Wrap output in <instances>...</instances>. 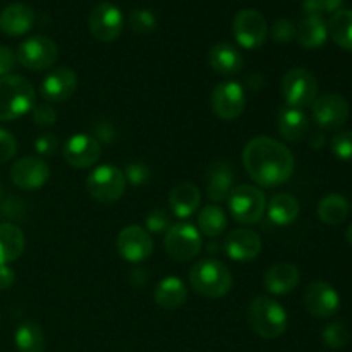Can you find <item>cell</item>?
<instances>
[{
  "label": "cell",
  "instance_id": "cb8c5ba5",
  "mask_svg": "<svg viewBox=\"0 0 352 352\" xmlns=\"http://www.w3.org/2000/svg\"><path fill=\"white\" fill-rule=\"evenodd\" d=\"M208 62L210 67L217 72V74L222 76H236L243 71L244 58L241 55V52L237 50L234 45L226 43H217L213 45L212 50L208 54Z\"/></svg>",
  "mask_w": 352,
  "mask_h": 352
},
{
  "label": "cell",
  "instance_id": "52a82bcc",
  "mask_svg": "<svg viewBox=\"0 0 352 352\" xmlns=\"http://www.w3.org/2000/svg\"><path fill=\"white\" fill-rule=\"evenodd\" d=\"M280 89L287 107L299 110L311 107L318 96V82L315 74L302 67L291 69L282 79Z\"/></svg>",
  "mask_w": 352,
  "mask_h": 352
},
{
  "label": "cell",
  "instance_id": "4dcf8cb0",
  "mask_svg": "<svg viewBox=\"0 0 352 352\" xmlns=\"http://www.w3.org/2000/svg\"><path fill=\"white\" fill-rule=\"evenodd\" d=\"M330 38L344 50L352 52V10L339 9L327 23Z\"/></svg>",
  "mask_w": 352,
  "mask_h": 352
},
{
  "label": "cell",
  "instance_id": "8d00e7d4",
  "mask_svg": "<svg viewBox=\"0 0 352 352\" xmlns=\"http://www.w3.org/2000/svg\"><path fill=\"white\" fill-rule=\"evenodd\" d=\"M172 227L170 213L164 208H153L146 215V229L151 234H165Z\"/></svg>",
  "mask_w": 352,
  "mask_h": 352
},
{
  "label": "cell",
  "instance_id": "2e32d148",
  "mask_svg": "<svg viewBox=\"0 0 352 352\" xmlns=\"http://www.w3.org/2000/svg\"><path fill=\"white\" fill-rule=\"evenodd\" d=\"M65 162L74 168H89L102 157V146L91 134H72L64 144Z\"/></svg>",
  "mask_w": 352,
  "mask_h": 352
},
{
  "label": "cell",
  "instance_id": "3957f363",
  "mask_svg": "<svg viewBox=\"0 0 352 352\" xmlns=\"http://www.w3.org/2000/svg\"><path fill=\"white\" fill-rule=\"evenodd\" d=\"M189 282L196 294L206 299H219L232 289V274L222 261L203 258L192 265Z\"/></svg>",
  "mask_w": 352,
  "mask_h": 352
},
{
  "label": "cell",
  "instance_id": "83f0119b",
  "mask_svg": "<svg viewBox=\"0 0 352 352\" xmlns=\"http://www.w3.org/2000/svg\"><path fill=\"white\" fill-rule=\"evenodd\" d=\"M26 237L14 223H0V265H9L24 253Z\"/></svg>",
  "mask_w": 352,
  "mask_h": 352
},
{
  "label": "cell",
  "instance_id": "7c38bea8",
  "mask_svg": "<svg viewBox=\"0 0 352 352\" xmlns=\"http://www.w3.org/2000/svg\"><path fill=\"white\" fill-rule=\"evenodd\" d=\"M246 109V91L237 81H222L213 88L212 110L220 120H234Z\"/></svg>",
  "mask_w": 352,
  "mask_h": 352
},
{
  "label": "cell",
  "instance_id": "7402d4cb",
  "mask_svg": "<svg viewBox=\"0 0 352 352\" xmlns=\"http://www.w3.org/2000/svg\"><path fill=\"white\" fill-rule=\"evenodd\" d=\"M34 10L26 3H10L0 12V31L7 36H21L33 28Z\"/></svg>",
  "mask_w": 352,
  "mask_h": 352
},
{
  "label": "cell",
  "instance_id": "30bf717a",
  "mask_svg": "<svg viewBox=\"0 0 352 352\" xmlns=\"http://www.w3.org/2000/svg\"><path fill=\"white\" fill-rule=\"evenodd\" d=\"M232 33L243 48L248 50L260 48L268 38L267 19L256 9H243L234 17Z\"/></svg>",
  "mask_w": 352,
  "mask_h": 352
},
{
  "label": "cell",
  "instance_id": "7a4b0ae2",
  "mask_svg": "<svg viewBox=\"0 0 352 352\" xmlns=\"http://www.w3.org/2000/svg\"><path fill=\"white\" fill-rule=\"evenodd\" d=\"M34 105L36 89L26 78L17 74L0 78V122L19 119Z\"/></svg>",
  "mask_w": 352,
  "mask_h": 352
},
{
  "label": "cell",
  "instance_id": "4316f807",
  "mask_svg": "<svg viewBox=\"0 0 352 352\" xmlns=\"http://www.w3.org/2000/svg\"><path fill=\"white\" fill-rule=\"evenodd\" d=\"M267 215L275 226H291L299 217V203L289 192H278L267 203Z\"/></svg>",
  "mask_w": 352,
  "mask_h": 352
},
{
  "label": "cell",
  "instance_id": "c3c4849f",
  "mask_svg": "<svg viewBox=\"0 0 352 352\" xmlns=\"http://www.w3.org/2000/svg\"><path fill=\"white\" fill-rule=\"evenodd\" d=\"M346 239H347V243H349V246L352 248V223H351L349 229H347V232H346Z\"/></svg>",
  "mask_w": 352,
  "mask_h": 352
},
{
  "label": "cell",
  "instance_id": "d4e9b609",
  "mask_svg": "<svg viewBox=\"0 0 352 352\" xmlns=\"http://www.w3.org/2000/svg\"><path fill=\"white\" fill-rule=\"evenodd\" d=\"M309 131V120L302 110L292 107H282L278 112V133L285 141L298 143L305 140Z\"/></svg>",
  "mask_w": 352,
  "mask_h": 352
},
{
  "label": "cell",
  "instance_id": "9c48e42d",
  "mask_svg": "<svg viewBox=\"0 0 352 352\" xmlns=\"http://www.w3.org/2000/svg\"><path fill=\"white\" fill-rule=\"evenodd\" d=\"M16 58L28 71H45L50 69L58 58V48L54 40L43 34H36L19 45L16 52Z\"/></svg>",
  "mask_w": 352,
  "mask_h": 352
},
{
  "label": "cell",
  "instance_id": "8fae6325",
  "mask_svg": "<svg viewBox=\"0 0 352 352\" xmlns=\"http://www.w3.org/2000/svg\"><path fill=\"white\" fill-rule=\"evenodd\" d=\"M89 33L95 40L102 43H110L117 40L122 33L124 16L122 10L112 2H102L89 12L88 19Z\"/></svg>",
  "mask_w": 352,
  "mask_h": 352
},
{
  "label": "cell",
  "instance_id": "9a60e30c",
  "mask_svg": "<svg viewBox=\"0 0 352 352\" xmlns=\"http://www.w3.org/2000/svg\"><path fill=\"white\" fill-rule=\"evenodd\" d=\"M10 181L14 186L24 191H34L43 188L50 179V167L38 157L19 158L10 167Z\"/></svg>",
  "mask_w": 352,
  "mask_h": 352
},
{
  "label": "cell",
  "instance_id": "f1b7e54d",
  "mask_svg": "<svg viewBox=\"0 0 352 352\" xmlns=\"http://www.w3.org/2000/svg\"><path fill=\"white\" fill-rule=\"evenodd\" d=\"M188 299V287L179 277H165L155 289V302L164 309H177Z\"/></svg>",
  "mask_w": 352,
  "mask_h": 352
},
{
  "label": "cell",
  "instance_id": "7bdbcfd3",
  "mask_svg": "<svg viewBox=\"0 0 352 352\" xmlns=\"http://www.w3.org/2000/svg\"><path fill=\"white\" fill-rule=\"evenodd\" d=\"M34 150L41 157H52V155L57 153L58 150V140L55 134H41L34 140Z\"/></svg>",
  "mask_w": 352,
  "mask_h": 352
},
{
  "label": "cell",
  "instance_id": "836d02e7",
  "mask_svg": "<svg viewBox=\"0 0 352 352\" xmlns=\"http://www.w3.org/2000/svg\"><path fill=\"white\" fill-rule=\"evenodd\" d=\"M322 339L323 344L327 347H330V349H342V347H346L349 344L351 332L346 323L333 322L325 327V330L322 333Z\"/></svg>",
  "mask_w": 352,
  "mask_h": 352
},
{
  "label": "cell",
  "instance_id": "44dd1931",
  "mask_svg": "<svg viewBox=\"0 0 352 352\" xmlns=\"http://www.w3.org/2000/svg\"><path fill=\"white\" fill-rule=\"evenodd\" d=\"M299 280H301V275H299L298 267L282 261V263L268 268L263 278V285L270 294L284 296L294 291L299 285Z\"/></svg>",
  "mask_w": 352,
  "mask_h": 352
},
{
  "label": "cell",
  "instance_id": "d6986e66",
  "mask_svg": "<svg viewBox=\"0 0 352 352\" xmlns=\"http://www.w3.org/2000/svg\"><path fill=\"white\" fill-rule=\"evenodd\" d=\"M223 248L230 260L248 263L261 253V237L251 229H236L226 237Z\"/></svg>",
  "mask_w": 352,
  "mask_h": 352
},
{
  "label": "cell",
  "instance_id": "74e56055",
  "mask_svg": "<svg viewBox=\"0 0 352 352\" xmlns=\"http://www.w3.org/2000/svg\"><path fill=\"white\" fill-rule=\"evenodd\" d=\"M151 170L144 162H131V164L126 165L124 168V177H126V182L133 186H143L150 181Z\"/></svg>",
  "mask_w": 352,
  "mask_h": 352
},
{
  "label": "cell",
  "instance_id": "e0dca14e",
  "mask_svg": "<svg viewBox=\"0 0 352 352\" xmlns=\"http://www.w3.org/2000/svg\"><path fill=\"white\" fill-rule=\"evenodd\" d=\"M305 305L315 318H332L340 308V296L329 282H311L305 291Z\"/></svg>",
  "mask_w": 352,
  "mask_h": 352
},
{
  "label": "cell",
  "instance_id": "4fadbf2b",
  "mask_svg": "<svg viewBox=\"0 0 352 352\" xmlns=\"http://www.w3.org/2000/svg\"><path fill=\"white\" fill-rule=\"evenodd\" d=\"M313 119L322 129L336 131L349 119V103L339 93H325L313 102Z\"/></svg>",
  "mask_w": 352,
  "mask_h": 352
},
{
  "label": "cell",
  "instance_id": "603a6c76",
  "mask_svg": "<svg viewBox=\"0 0 352 352\" xmlns=\"http://www.w3.org/2000/svg\"><path fill=\"white\" fill-rule=\"evenodd\" d=\"M199 203H201V192L192 182H181L172 188L168 195V205L177 219H189L195 215L199 208Z\"/></svg>",
  "mask_w": 352,
  "mask_h": 352
},
{
  "label": "cell",
  "instance_id": "60d3db41",
  "mask_svg": "<svg viewBox=\"0 0 352 352\" xmlns=\"http://www.w3.org/2000/svg\"><path fill=\"white\" fill-rule=\"evenodd\" d=\"M344 0H305L302 10L306 14H316L322 16L323 12H337L342 7Z\"/></svg>",
  "mask_w": 352,
  "mask_h": 352
},
{
  "label": "cell",
  "instance_id": "5bb4252c",
  "mask_svg": "<svg viewBox=\"0 0 352 352\" xmlns=\"http://www.w3.org/2000/svg\"><path fill=\"white\" fill-rule=\"evenodd\" d=\"M117 253L129 263H141L153 253V239L141 226H127L117 236Z\"/></svg>",
  "mask_w": 352,
  "mask_h": 352
},
{
  "label": "cell",
  "instance_id": "e575fe53",
  "mask_svg": "<svg viewBox=\"0 0 352 352\" xmlns=\"http://www.w3.org/2000/svg\"><path fill=\"white\" fill-rule=\"evenodd\" d=\"M127 24L133 31L140 34H150L153 33L157 28V17L151 10L148 9H134L131 10L127 16Z\"/></svg>",
  "mask_w": 352,
  "mask_h": 352
},
{
  "label": "cell",
  "instance_id": "ab89813d",
  "mask_svg": "<svg viewBox=\"0 0 352 352\" xmlns=\"http://www.w3.org/2000/svg\"><path fill=\"white\" fill-rule=\"evenodd\" d=\"M33 122L40 127H50L57 122V112L50 103H38L31 110Z\"/></svg>",
  "mask_w": 352,
  "mask_h": 352
},
{
  "label": "cell",
  "instance_id": "1f68e13d",
  "mask_svg": "<svg viewBox=\"0 0 352 352\" xmlns=\"http://www.w3.org/2000/svg\"><path fill=\"white\" fill-rule=\"evenodd\" d=\"M17 352H45V336L38 323L24 322L14 333Z\"/></svg>",
  "mask_w": 352,
  "mask_h": 352
},
{
  "label": "cell",
  "instance_id": "ac0fdd59",
  "mask_svg": "<svg viewBox=\"0 0 352 352\" xmlns=\"http://www.w3.org/2000/svg\"><path fill=\"white\" fill-rule=\"evenodd\" d=\"M78 89V74L69 67H57L45 76L40 85L41 98L48 103H62Z\"/></svg>",
  "mask_w": 352,
  "mask_h": 352
},
{
  "label": "cell",
  "instance_id": "b9f144b4",
  "mask_svg": "<svg viewBox=\"0 0 352 352\" xmlns=\"http://www.w3.org/2000/svg\"><path fill=\"white\" fill-rule=\"evenodd\" d=\"M17 153V141L12 133L0 127V164H7Z\"/></svg>",
  "mask_w": 352,
  "mask_h": 352
},
{
  "label": "cell",
  "instance_id": "277c9868",
  "mask_svg": "<svg viewBox=\"0 0 352 352\" xmlns=\"http://www.w3.org/2000/svg\"><path fill=\"white\" fill-rule=\"evenodd\" d=\"M248 320L253 332L261 339H278L287 330V311L268 296H258L250 302Z\"/></svg>",
  "mask_w": 352,
  "mask_h": 352
},
{
  "label": "cell",
  "instance_id": "f35d334b",
  "mask_svg": "<svg viewBox=\"0 0 352 352\" xmlns=\"http://www.w3.org/2000/svg\"><path fill=\"white\" fill-rule=\"evenodd\" d=\"M272 38L277 43H291L296 38V24L291 19L280 17L272 26Z\"/></svg>",
  "mask_w": 352,
  "mask_h": 352
},
{
  "label": "cell",
  "instance_id": "484cf974",
  "mask_svg": "<svg viewBox=\"0 0 352 352\" xmlns=\"http://www.w3.org/2000/svg\"><path fill=\"white\" fill-rule=\"evenodd\" d=\"M329 36L327 23L322 16L316 14H306L299 24L296 26V40L305 48L322 47Z\"/></svg>",
  "mask_w": 352,
  "mask_h": 352
},
{
  "label": "cell",
  "instance_id": "8992f818",
  "mask_svg": "<svg viewBox=\"0 0 352 352\" xmlns=\"http://www.w3.org/2000/svg\"><path fill=\"white\" fill-rule=\"evenodd\" d=\"M227 203H229L232 219L243 226H254V223L261 222L265 212H267V198H265L263 191L250 184L234 188Z\"/></svg>",
  "mask_w": 352,
  "mask_h": 352
},
{
  "label": "cell",
  "instance_id": "f6af8a7d",
  "mask_svg": "<svg viewBox=\"0 0 352 352\" xmlns=\"http://www.w3.org/2000/svg\"><path fill=\"white\" fill-rule=\"evenodd\" d=\"M95 134H96V140L103 141V143H113V140H116V129H113V126L110 122H98L95 126Z\"/></svg>",
  "mask_w": 352,
  "mask_h": 352
},
{
  "label": "cell",
  "instance_id": "681fc988",
  "mask_svg": "<svg viewBox=\"0 0 352 352\" xmlns=\"http://www.w3.org/2000/svg\"><path fill=\"white\" fill-rule=\"evenodd\" d=\"M2 195H3V186L0 184V198H2Z\"/></svg>",
  "mask_w": 352,
  "mask_h": 352
},
{
  "label": "cell",
  "instance_id": "d590c367",
  "mask_svg": "<svg viewBox=\"0 0 352 352\" xmlns=\"http://www.w3.org/2000/svg\"><path fill=\"white\" fill-rule=\"evenodd\" d=\"M330 150L339 160L352 162V131H342L332 138Z\"/></svg>",
  "mask_w": 352,
  "mask_h": 352
},
{
  "label": "cell",
  "instance_id": "5b68a950",
  "mask_svg": "<svg viewBox=\"0 0 352 352\" xmlns=\"http://www.w3.org/2000/svg\"><path fill=\"white\" fill-rule=\"evenodd\" d=\"M126 177L116 165H98L86 179V189L95 201L102 205H112L122 198L126 191Z\"/></svg>",
  "mask_w": 352,
  "mask_h": 352
},
{
  "label": "cell",
  "instance_id": "7dc6e473",
  "mask_svg": "<svg viewBox=\"0 0 352 352\" xmlns=\"http://www.w3.org/2000/svg\"><path fill=\"white\" fill-rule=\"evenodd\" d=\"M323 144H325V138H323V134H315L311 140V146L315 148V150H320Z\"/></svg>",
  "mask_w": 352,
  "mask_h": 352
},
{
  "label": "cell",
  "instance_id": "bcb514c9",
  "mask_svg": "<svg viewBox=\"0 0 352 352\" xmlns=\"http://www.w3.org/2000/svg\"><path fill=\"white\" fill-rule=\"evenodd\" d=\"M16 282V275L9 265H0V291L10 289Z\"/></svg>",
  "mask_w": 352,
  "mask_h": 352
},
{
  "label": "cell",
  "instance_id": "6da1fadb",
  "mask_svg": "<svg viewBox=\"0 0 352 352\" xmlns=\"http://www.w3.org/2000/svg\"><path fill=\"white\" fill-rule=\"evenodd\" d=\"M243 164L248 175L263 188H278L292 177L296 158L280 141L270 136H256L243 150Z\"/></svg>",
  "mask_w": 352,
  "mask_h": 352
},
{
  "label": "cell",
  "instance_id": "ffe728a7",
  "mask_svg": "<svg viewBox=\"0 0 352 352\" xmlns=\"http://www.w3.org/2000/svg\"><path fill=\"white\" fill-rule=\"evenodd\" d=\"M234 181H236V174H234L232 165L227 162H217L208 170L206 195L215 205L227 201L234 189Z\"/></svg>",
  "mask_w": 352,
  "mask_h": 352
},
{
  "label": "cell",
  "instance_id": "d6a6232c",
  "mask_svg": "<svg viewBox=\"0 0 352 352\" xmlns=\"http://www.w3.org/2000/svg\"><path fill=\"white\" fill-rule=\"evenodd\" d=\"M227 229V215L219 205L203 206L198 213V230L206 237H217Z\"/></svg>",
  "mask_w": 352,
  "mask_h": 352
},
{
  "label": "cell",
  "instance_id": "f546056e",
  "mask_svg": "<svg viewBox=\"0 0 352 352\" xmlns=\"http://www.w3.org/2000/svg\"><path fill=\"white\" fill-rule=\"evenodd\" d=\"M316 212H318V219L327 226H340L342 222H346L347 215H349V203L344 196L332 192L320 199Z\"/></svg>",
  "mask_w": 352,
  "mask_h": 352
},
{
  "label": "cell",
  "instance_id": "ee69618b",
  "mask_svg": "<svg viewBox=\"0 0 352 352\" xmlns=\"http://www.w3.org/2000/svg\"><path fill=\"white\" fill-rule=\"evenodd\" d=\"M17 64L16 54L9 47L0 45V78H6L14 71Z\"/></svg>",
  "mask_w": 352,
  "mask_h": 352
},
{
  "label": "cell",
  "instance_id": "ba28073f",
  "mask_svg": "<svg viewBox=\"0 0 352 352\" xmlns=\"http://www.w3.org/2000/svg\"><path fill=\"white\" fill-rule=\"evenodd\" d=\"M203 241L198 227L189 222L174 223L165 232V250L175 261H191L201 253Z\"/></svg>",
  "mask_w": 352,
  "mask_h": 352
}]
</instances>
